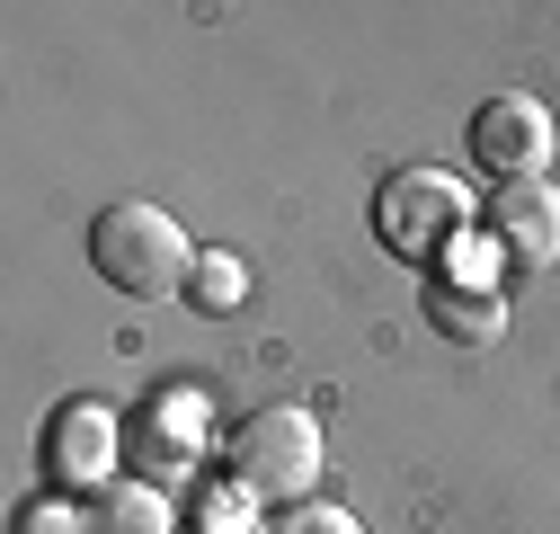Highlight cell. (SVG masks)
<instances>
[{
	"label": "cell",
	"mask_w": 560,
	"mask_h": 534,
	"mask_svg": "<svg viewBox=\"0 0 560 534\" xmlns=\"http://www.w3.org/2000/svg\"><path fill=\"white\" fill-rule=\"evenodd\" d=\"M107 463H116V419L98 410V400H62V410L45 419V473L107 490Z\"/></svg>",
	"instance_id": "cell-6"
},
{
	"label": "cell",
	"mask_w": 560,
	"mask_h": 534,
	"mask_svg": "<svg viewBox=\"0 0 560 534\" xmlns=\"http://www.w3.org/2000/svg\"><path fill=\"white\" fill-rule=\"evenodd\" d=\"M170 499L152 481H107L90 508H81V534H170Z\"/></svg>",
	"instance_id": "cell-8"
},
{
	"label": "cell",
	"mask_w": 560,
	"mask_h": 534,
	"mask_svg": "<svg viewBox=\"0 0 560 534\" xmlns=\"http://www.w3.org/2000/svg\"><path fill=\"white\" fill-rule=\"evenodd\" d=\"M374 232H383L392 258H436L445 241L471 232V187L445 178V170H400L374 196Z\"/></svg>",
	"instance_id": "cell-3"
},
{
	"label": "cell",
	"mask_w": 560,
	"mask_h": 534,
	"mask_svg": "<svg viewBox=\"0 0 560 534\" xmlns=\"http://www.w3.org/2000/svg\"><path fill=\"white\" fill-rule=\"evenodd\" d=\"M428 321H436V339H454V348L508 339V303L489 294L480 277H436V286H428Z\"/></svg>",
	"instance_id": "cell-7"
},
{
	"label": "cell",
	"mask_w": 560,
	"mask_h": 534,
	"mask_svg": "<svg viewBox=\"0 0 560 534\" xmlns=\"http://www.w3.org/2000/svg\"><path fill=\"white\" fill-rule=\"evenodd\" d=\"M241 258L232 249H196V267H187V294H196V312H241Z\"/></svg>",
	"instance_id": "cell-9"
},
{
	"label": "cell",
	"mask_w": 560,
	"mask_h": 534,
	"mask_svg": "<svg viewBox=\"0 0 560 534\" xmlns=\"http://www.w3.org/2000/svg\"><path fill=\"white\" fill-rule=\"evenodd\" d=\"M90 267H98L116 294L152 303V294H178V286H187L196 249H187V232H178L161 206H107V214L90 223Z\"/></svg>",
	"instance_id": "cell-2"
},
{
	"label": "cell",
	"mask_w": 560,
	"mask_h": 534,
	"mask_svg": "<svg viewBox=\"0 0 560 534\" xmlns=\"http://www.w3.org/2000/svg\"><path fill=\"white\" fill-rule=\"evenodd\" d=\"M267 534H365L347 508H329V499H294V508H276L267 516Z\"/></svg>",
	"instance_id": "cell-10"
},
{
	"label": "cell",
	"mask_w": 560,
	"mask_h": 534,
	"mask_svg": "<svg viewBox=\"0 0 560 534\" xmlns=\"http://www.w3.org/2000/svg\"><path fill=\"white\" fill-rule=\"evenodd\" d=\"M223 463H232V481H241L249 499L294 508V499H312L329 445H320V419H312V410H294V400H267V410H249V419L232 428Z\"/></svg>",
	"instance_id": "cell-1"
},
{
	"label": "cell",
	"mask_w": 560,
	"mask_h": 534,
	"mask_svg": "<svg viewBox=\"0 0 560 534\" xmlns=\"http://www.w3.org/2000/svg\"><path fill=\"white\" fill-rule=\"evenodd\" d=\"M489 232H499L508 258L551 267V258H560V187H551V178H516V187H499V196H489Z\"/></svg>",
	"instance_id": "cell-5"
},
{
	"label": "cell",
	"mask_w": 560,
	"mask_h": 534,
	"mask_svg": "<svg viewBox=\"0 0 560 534\" xmlns=\"http://www.w3.org/2000/svg\"><path fill=\"white\" fill-rule=\"evenodd\" d=\"M471 161L499 178V187L542 178V170H551V107H542V98H525V90L489 98V107L471 116Z\"/></svg>",
	"instance_id": "cell-4"
}]
</instances>
